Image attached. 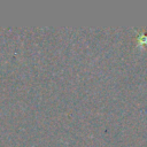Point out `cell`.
Masks as SVG:
<instances>
[{
    "instance_id": "6da1fadb",
    "label": "cell",
    "mask_w": 147,
    "mask_h": 147,
    "mask_svg": "<svg viewBox=\"0 0 147 147\" xmlns=\"http://www.w3.org/2000/svg\"><path fill=\"white\" fill-rule=\"evenodd\" d=\"M136 32L138 33V45L140 47L147 45V33H145V32H138V31H136Z\"/></svg>"
}]
</instances>
